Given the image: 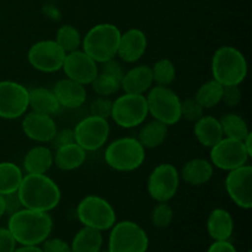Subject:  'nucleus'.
Listing matches in <instances>:
<instances>
[{
  "mask_svg": "<svg viewBox=\"0 0 252 252\" xmlns=\"http://www.w3.org/2000/svg\"><path fill=\"white\" fill-rule=\"evenodd\" d=\"M6 228L19 245L39 246L51 236L53 219L48 212L22 208L9 216Z\"/></svg>",
  "mask_w": 252,
  "mask_h": 252,
  "instance_id": "obj_1",
  "label": "nucleus"
},
{
  "mask_svg": "<svg viewBox=\"0 0 252 252\" xmlns=\"http://www.w3.org/2000/svg\"><path fill=\"white\" fill-rule=\"evenodd\" d=\"M17 193L24 208L48 213L58 207L62 199L59 186L46 174L24 175Z\"/></svg>",
  "mask_w": 252,
  "mask_h": 252,
  "instance_id": "obj_2",
  "label": "nucleus"
},
{
  "mask_svg": "<svg viewBox=\"0 0 252 252\" xmlns=\"http://www.w3.org/2000/svg\"><path fill=\"white\" fill-rule=\"evenodd\" d=\"M212 74L223 86L240 85L248 76V61L235 47H219L212 58Z\"/></svg>",
  "mask_w": 252,
  "mask_h": 252,
  "instance_id": "obj_3",
  "label": "nucleus"
},
{
  "mask_svg": "<svg viewBox=\"0 0 252 252\" xmlns=\"http://www.w3.org/2000/svg\"><path fill=\"white\" fill-rule=\"evenodd\" d=\"M122 32L116 25L103 22L91 27L81 42L83 51L97 64L117 56L118 43Z\"/></svg>",
  "mask_w": 252,
  "mask_h": 252,
  "instance_id": "obj_4",
  "label": "nucleus"
},
{
  "mask_svg": "<svg viewBox=\"0 0 252 252\" xmlns=\"http://www.w3.org/2000/svg\"><path fill=\"white\" fill-rule=\"evenodd\" d=\"M145 160V149L137 138L123 137L113 140L105 150V161L115 171L132 172Z\"/></svg>",
  "mask_w": 252,
  "mask_h": 252,
  "instance_id": "obj_5",
  "label": "nucleus"
},
{
  "mask_svg": "<svg viewBox=\"0 0 252 252\" xmlns=\"http://www.w3.org/2000/svg\"><path fill=\"white\" fill-rule=\"evenodd\" d=\"M148 113L166 126L179 123L181 118V98L170 86H152L148 91Z\"/></svg>",
  "mask_w": 252,
  "mask_h": 252,
  "instance_id": "obj_6",
  "label": "nucleus"
},
{
  "mask_svg": "<svg viewBox=\"0 0 252 252\" xmlns=\"http://www.w3.org/2000/svg\"><path fill=\"white\" fill-rule=\"evenodd\" d=\"M76 217L83 226L100 231L110 230L117 221L115 208L110 202L96 194H89L79 202Z\"/></svg>",
  "mask_w": 252,
  "mask_h": 252,
  "instance_id": "obj_7",
  "label": "nucleus"
},
{
  "mask_svg": "<svg viewBox=\"0 0 252 252\" xmlns=\"http://www.w3.org/2000/svg\"><path fill=\"white\" fill-rule=\"evenodd\" d=\"M108 252H147L149 248L148 234L139 224L132 220L116 221L110 229Z\"/></svg>",
  "mask_w": 252,
  "mask_h": 252,
  "instance_id": "obj_8",
  "label": "nucleus"
},
{
  "mask_svg": "<svg viewBox=\"0 0 252 252\" xmlns=\"http://www.w3.org/2000/svg\"><path fill=\"white\" fill-rule=\"evenodd\" d=\"M147 98L144 95L123 94L112 103L111 118L121 128L130 129L143 125L148 117Z\"/></svg>",
  "mask_w": 252,
  "mask_h": 252,
  "instance_id": "obj_9",
  "label": "nucleus"
},
{
  "mask_svg": "<svg viewBox=\"0 0 252 252\" xmlns=\"http://www.w3.org/2000/svg\"><path fill=\"white\" fill-rule=\"evenodd\" d=\"M180 172L169 162L155 166L148 177V193L155 202H169L176 196L180 187Z\"/></svg>",
  "mask_w": 252,
  "mask_h": 252,
  "instance_id": "obj_10",
  "label": "nucleus"
},
{
  "mask_svg": "<svg viewBox=\"0 0 252 252\" xmlns=\"http://www.w3.org/2000/svg\"><path fill=\"white\" fill-rule=\"evenodd\" d=\"M73 130L75 143L88 153L96 152L107 143L111 128L107 120L90 115L78 122Z\"/></svg>",
  "mask_w": 252,
  "mask_h": 252,
  "instance_id": "obj_11",
  "label": "nucleus"
},
{
  "mask_svg": "<svg viewBox=\"0 0 252 252\" xmlns=\"http://www.w3.org/2000/svg\"><path fill=\"white\" fill-rule=\"evenodd\" d=\"M29 110V89L11 80L0 81V118L17 120Z\"/></svg>",
  "mask_w": 252,
  "mask_h": 252,
  "instance_id": "obj_12",
  "label": "nucleus"
},
{
  "mask_svg": "<svg viewBox=\"0 0 252 252\" xmlns=\"http://www.w3.org/2000/svg\"><path fill=\"white\" fill-rule=\"evenodd\" d=\"M64 58L65 52L54 39L36 42L27 52V61L30 65L41 73L51 74L61 70Z\"/></svg>",
  "mask_w": 252,
  "mask_h": 252,
  "instance_id": "obj_13",
  "label": "nucleus"
},
{
  "mask_svg": "<svg viewBox=\"0 0 252 252\" xmlns=\"http://www.w3.org/2000/svg\"><path fill=\"white\" fill-rule=\"evenodd\" d=\"M250 155L241 140L225 138L211 148V160L214 167L230 171L248 164Z\"/></svg>",
  "mask_w": 252,
  "mask_h": 252,
  "instance_id": "obj_14",
  "label": "nucleus"
},
{
  "mask_svg": "<svg viewBox=\"0 0 252 252\" xmlns=\"http://www.w3.org/2000/svg\"><path fill=\"white\" fill-rule=\"evenodd\" d=\"M225 189L229 198L241 209L252 208V166L244 165L228 171Z\"/></svg>",
  "mask_w": 252,
  "mask_h": 252,
  "instance_id": "obj_15",
  "label": "nucleus"
},
{
  "mask_svg": "<svg viewBox=\"0 0 252 252\" xmlns=\"http://www.w3.org/2000/svg\"><path fill=\"white\" fill-rule=\"evenodd\" d=\"M62 70L64 71L66 78L83 85H90L98 74V64L85 52L78 49L70 53H65Z\"/></svg>",
  "mask_w": 252,
  "mask_h": 252,
  "instance_id": "obj_16",
  "label": "nucleus"
},
{
  "mask_svg": "<svg viewBox=\"0 0 252 252\" xmlns=\"http://www.w3.org/2000/svg\"><path fill=\"white\" fill-rule=\"evenodd\" d=\"M21 128L24 134L29 139L36 143H41V144L51 142L58 129L53 116L33 112V111L25 113Z\"/></svg>",
  "mask_w": 252,
  "mask_h": 252,
  "instance_id": "obj_17",
  "label": "nucleus"
},
{
  "mask_svg": "<svg viewBox=\"0 0 252 252\" xmlns=\"http://www.w3.org/2000/svg\"><path fill=\"white\" fill-rule=\"evenodd\" d=\"M148 47V38L140 29H129L121 33L117 56L122 62L133 64L144 56Z\"/></svg>",
  "mask_w": 252,
  "mask_h": 252,
  "instance_id": "obj_18",
  "label": "nucleus"
},
{
  "mask_svg": "<svg viewBox=\"0 0 252 252\" xmlns=\"http://www.w3.org/2000/svg\"><path fill=\"white\" fill-rule=\"evenodd\" d=\"M52 90H53L61 107L70 108V110L83 106L86 101V96H88L85 85L76 83L69 78H64L57 81Z\"/></svg>",
  "mask_w": 252,
  "mask_h": 252,
  "instance_id": "obj_19",
  "label": "nucleus"
},
{
  "mask_svg": "<svg viewBox=\"0 0 252 252\" xmlns=\"http://www.w3.org/2000/svg\"><path fill=\"white\" fill-rule=\"evenodd\" d=\"M154 80H153L152 68L149 65H137L133 66L128 71L123 74L121 79V89L126 94H137V95H144L152 88Z\"/></svg>",
  "mask_w": 252,
  "mask_h": 252,
  "instance_id": "obj_20",
  "label": "nucleus"
},
{
  "mask_svg": "<svg viewBox=\"0 0 252 252\" xmlns=\"http://www.w3.org/2000/svg\"><path fill=\"white\" fill-rule=\"evenodd\" d=\"M214 175V166L209 160L203 158H194L189 160L182 166L180 177L187 185L193 187H199L211 181Z\"/></svg>",
  "mask_w": 252,
  "mask_h": 252,
  "instance_id": "obj_21",
  "label": "nucleus"
},
{
  "mask_svg": "<svg viewBox=\"0 0 252 252\" xmlns=\"http://www.w3.org/2000/svg\"><path fill=\"white\" fill-rule=\"evenodd\" d=\"M207 231L213 241H225L234 233L233 216L224 208H216L207 219Z\"/></svg>",
  "mask_w": 252,
  "mask_h": 252,
  "instance_id": "obj_22",
  "label": "nucleus"
},
{
  "mask_svg": "<svg viewBox=\"0 0 252 252\" xmlns=\"http://www.w3.org/2000/svg\"><path fill=\"white\" fill-rule=\"evenodd\" d=\"M193 133L199 144L209 149L224 138L220 121L213 116H203L194 122Z\"/></svg>",
  "mask_w": 252,
  "mask_h": 252,
  "instance_id": "obj_23",
  "label": "nucleus"
},
{
  "mask_svg": "<svg viewBox=\"0 0 252 252\" xmlns=\"http://www.w3.org/2000/svg\"><path fill=\"white\" fill-rule=\"evenodd\" d=\"M53 160L54 165L62 171H73L83 166L86 160V152L74 142L54 150Z\"/></svg>",
  "mask_w": 252,
  "mask_h": 252,
  "instance_id": "obj_24",
  "label": "nucleus"
},
{
  "mask_svg": "<svg viewBox=\"0 0 252 252\" xmlns=\"http://www.w3.org/2000/svg\"><path fill=\"white\" fill-rule=\"evenodd\" d=\"M53 165V152L46 145L31 148L24 158V169L26 174H47Z\"/></svg>",
  "mask_w": 252,
  "mask_h": 252,
  "instance_id": "obj_25",
  "label": "nucleus"
},
{
  "mask_svg": "<svg viewBox=\"0 0 252 252\" xmlns=\"http://www.w3.org/2000/svg\"><path fill=\"white\" fill-rule=\"evenodd\" d=\"M29 108L33 112L54 116L62 107L53 90L47 88H33L29 90Z\"/></svg>",
  "mask_w": 252,
  "mask_h": 252,
  "instance_id": "obj_26",
  "label": "nucleus"
},
{
  "mask_svg": "<svg viewBox=\"0 0 252 252\" xmlns=\"http://www.w3.org/2000/svg\"><path fill=\"white\" fill-rule=\"evenodd\" d=\"M167 134H169V126L160 121L153 120L140 128L137 139L144 147V149H155L164 144Z\"/></svg>",
  "mask_w": 252,
  "mask_h": 252,
  "instance_id": "obj_27",
  "label": "nucleus"
},
{
  "mask_svg": "<svg viewBox=\"0 0 252 252\" xmlns=\"http://www.w3.org/2000/svg\"><path fill=\"white\" fill-rule=\"evenodd\" d=\"M102 231L83 226L70 243L71 252H98L102 249Z\"/></svg>",
  "mask_w": 252,
  "mask_h": 252,
  "instance_id": "obj_28",
  "label": "nucleus"
},
{
  "mask_svg": "<svg viewBox=\"0 0 252 252\" xmlns=\"http://www.w3.org/2000/svg\"><path fill=\"white\" fill-rule=\"evenodd\" d=\"M22 179H24L22 170L16 164L11 161L0 162V194L1 196L17 192Z\"/></svg>",
  "mask_w": 252,
  "mask_h": 252,
  "instance_id": "obj_29",
  "label": "nucleus"
},
{
  "mask_svg": "<svg viewBox=\"0 0 252 252\" xmlns=\"http://www.w3.org/2000/svg\"><path fill=\"white\" fill-rule=\"evenodd\" d=\"M219 121H220L221 129H223V134L225 138L243 142L250 133L246 121L236 113H226V115L221 116Z\"/></svg>",
  "mask_w": 252,
  "mask_h": 252,
  "instance_id": "obj_30",
  "label": "nucleus"
},
{
  "mask_svg": "<svg viewBox=\"0 0 252 252\" xmlns=\"http://www.w3.org/2000/svg\"><path fill=\"white\" fill-rule=\"evenodd\" d=\"M223 88L224 86L220 83L212 79V80L206 81V83L199 86L198 90L196 91L194 98L201 103L204 110L206 108H213L221 102Z\"/></svg>",
  "mask_w": 252,
  "mask_h": 252,
  "instance_id": "obj_31",
  "label": "nucleus"
},
{
  "mask_svg": "<svg viewBox=\"0 0 252 252\" xmlns=\"http://www.w3.org/2000/svg\"><path fill=\"white\" fill-rule=\"evenodd\" d=\"M54 41L59 44V47L65 53H70V52L78 51L80 48L83 37H81L80 32L76 27H74L73 25L65 24L62 25L58 29Z\"/></svg>",
  "mask_w": 252,
  "mask_h": 252,
  "instance_id": "obj_32",
  "label": "nucleus"
},
{
  "mask_svg": "<svg viewBox=\"0 0 252 252\" xmlns=\"http://www.w3.org/2000/svg\"><path fill=\"white\" fill-rule=\"evenodd\" d=\"M150 68H152L153 80L157 85L170 86L176 79V68L170 59H159Z\"/></svg>",
  "mask_w": 252,
  "mask_h": 252,
  "instance_id": "obj_33",
  "label": "nucleus"
},
{
  "mask_svg": "<svg viewBox=\"0 0 252 252\" xmlns=\"http://www.w3.org/2000/svg\"><path fill=\"white\" fill-rule=\"evenodd\" d=\"M90 85L93 86V90L96 95L105 96V97H110L121 90L120 80L102 73H98Z\"/></svg>",
  "mask_w": 252,
  "mask_h": 252,
  "instance_id": "obj_34",
  "label": "nucleus"
},
{
  "mask_svg": "<svg viewBox=\"0 0 252 252\" xmlns=\"http://www.w3.org/2000/svg\"><path fill=\"white\" fill-rule=\"evenodd\" d=\"M174 217V209L170 206L169 202H158L150 214L153 225L158 229H166L167 226L171 225Z\"/></svg>",
  "mask_w": 252,
  "mask_h": 252,
  "instance_id": "obj_35",
  "label": "nucleus"
},
{
  "mask_svg": "<svg viewBox=\"0 0 252 252\" xmlns=\"http://www.w3.org/2000/svg\"><path fill=\"white\" fill-rule=\"evenodd\" d=\"M204 116V108L194 97H187L181 100V118L189 122H197Z\"/></svg>",
  "mask_w": 252,
  "mask_h": 252,
  "instance_id": "obj_36",
  "label": "nucleus"
},
{
  "mask_svg": "<svg viewBox=\"0 0 252 252\" xmlns=\"http://www.w3.org/2000/svg\"><path fill=\"white\" fill-rule=\"evenodd\" d=\"M112 103L113 101L110 97L97 96L90 103V115L108 120L111 118V113H112Z\"/></svg>",
  "mask_w": 252,
  "mask_h": 252,
  "instance_id": "obj_37",
  "label": "nucleus"
},
{
  "mask_svg": "<svg viewBox=\"0 0 252 252\" xmlns=\"http://www.w3.org/2000/svg\"><path fill=\"white\" fill-rule=\"evenodd\" d=\"M241 98H243V91L240 85H229L223 88V96H221V102L228 107H236L240 105Z\"/></svg>",
  "mask_w": 252,
  "mask_h": 252,
  "instance_id": "obj_38",
  "label": "nucleus"
},
{
  "mask_svg": "<svg viewBox=\"0 0 252 252\" xmlns=\"http://www.w3.org/2000/svg\"><path fill=\"white\" fill-rule=\"evenodd\" d=\"M98 73L106 74V75L112 76V78L121 81V79L123 78V74H125V70H123L122 64L117 59L112 58L110 61L101 63V66H98Z\"/></svg>",
  "mask_w": 252,
  "mask_h": 252,
  "instance_id": "obj_39",
  "label": "nucleus"
},
{
  "mask_svg": "<svg viewBox=\"0 0 252 252\" xmlns=\"http://www.w3.org/2000/svg\"><path fill=\"white\" fill-rule=\"evenodd\" d=\"M75 142V138H74V130L70 128H64V129L58 130L57 129L56 134H54L53 139L49 142L52 149L56 150L58 148L64 147L66 144H70V143Z\"/></svg>",
  "mask_w": 252,
  "mask_h": 252,
  "instance_id": "obj_40",
  "label": "nucleus"
},
{
  "mask_svg": "<svg viewBox=\"0 0 252 252\" xmlns=\"http://www.w3.org/2000/svg\"><path fill=\"white\" fill-rule=\"evenodd\" d=\"M41 245L43 252H71L70 244L61 238H48Z\"/></svg>",
  "mask_w": 252,
  "mask_h": 252,
  "instance_id": "obj_41",
  "label": "nucleus"
},
{
  "mask_svg": "<svg viewBox=\"0 0 252 252\" xmlns=\"http://www.w3.org/2000/svg\"><path fill=\"white\" fill-rule=\"evenodd\" d=\"M4 202H5V214L11 216V214L16 213V212L21 211L24 208L20 199L19 193L17 192H12V193L4 194Z\"/></svg>",
  "mask_w": 252,
  "mask_h": 252,
  "instance_id": "obj_42",
  "label": "nucleus"
},
{
  "mask_svg": "<svg viewBox=\"0 0 252 252\" xmlns=\"http://www.w3.org/2000/svg\"><path fill=\"white\" fill-rule=\"evenodd\" d=\"M16 241L7 228H0V252H14Z\"/></svg>",
  "mask_w": 252,
  "mask_h": 252,
  "instance_id": "obj_43",
  "label": "nucleus"
},
{
  "mask_svg": "<svg viewBox=\"0 0 252 252\" xmlns=\"http://www.w3.org/2000/svg\"><path fill=\"white\" fill-rule=\"evenodd\" d=\"M42 12H43L44 16H46L48 20H51V21L59 22L62 21V19H63V14H62V11L53 4V2L48 1L46 2V4H43V6H42Z\"/></svg>",
  "mask_w": 252,
  "mask_h": 252,
  "instance_id": "obj_44",
  "label": "nucleus"
},
{
  "mask_svg": "<svg viewBox=\"0 0 252 252\" xmlns=\"http://www.w3.org/2000/svg\"><path fill=\"white\" fill-rule=\"evenodd\" d=\"M207 252H238L235 246L229 240L225 241H213L211 246L208 248Z\"/></svg>",
  "mask_w": 252,
  "mask_h": 252,
  "instance_id": "obj_45",
  "label": "nucleus"
},
{
  "mask_svg": "<svg viewBox=\"0 0 252 252\" xmlns=\"http://www.w3.org/2000/svg\"><path fill=\"white\" fill-rule=\"evenodd\" d=\"M14 252H43V250L37 245H20L15 249Z\"/></svg>",
  "mask_w": 252,
  "mask_h": 252,
  "instance_id": "obj_46",
  "label": "nucleus"
},
{
  "mask_svg": "<svg viewBox=\"0 0 252 252\" xmlns=\"http://www.w3.org/2000/svg\"><path fill=\"white\" fill-rule=\"evenodd\" d=\"M243 143H244V145H245L246 150H248L249 155H250V158H251L252 157V133L251 132L249 133L248 137L243 140Z\"/></svg>",
  "mask_w": 252,
  "mask_h": 252,
  "instance_id": "obj_47",
  "label": "nucleus"
},
{
  "mask_svg": "<svg viewBox=\"0 0 252 252\" xmlns=\"http://www.w3.org/2000/svg\"><path fill=\"white\" fill-rule=\"evenodd\" d=\"M5 216V202H4V196L0 194V219Z\"/></svg>",
  "mask_w": 252,
  "mask_h": 252,
  "instance_id": "obj_48",
  "label": "nucleus"
},
{
  "mask_svg": "<svg viewBox=\"0 0 252 252\" xmlns=\"http://www.w3.org/2000/svg\"><path fill=\"white\" fill-rule=\"evenodd\" d=\"M98 252H108V250H102V249H101V250Z\"/></svg>",
  "mask_w": 252,
  "mask_h": 252,
  "instance_id": "obj_49",
  "label": "nucleus"
},
{
  "mask_svg": "<svg viewBox=\"0 0 252 252\" xmlns=\"http://www.w3.org/2000/svg\"><path fill=\"white\" fill-rule=\"evenodd\" d=\"M47 1H49V2H54V1H57V0H47Z\"/></svg>",
  "mask_w": 252,
  "mask_h": 252,
  "instance_id": "obj_50",
  "label": "nucleus"
},
{
  "mask_svg": "<svg viewBox=\"0 0 252 252\" xmlns=\"http://www.w3.org/2000/svg\"><path fill=\"white\" fill-rule=\"evenodd\" d=\"M248 252H252V251H248Z\"/></svg>",
  "mask_w": 252,
  "mask_h": 252,
  "instance_id": "obj_51",
  "label": "nucleus"
}]
</instances>
